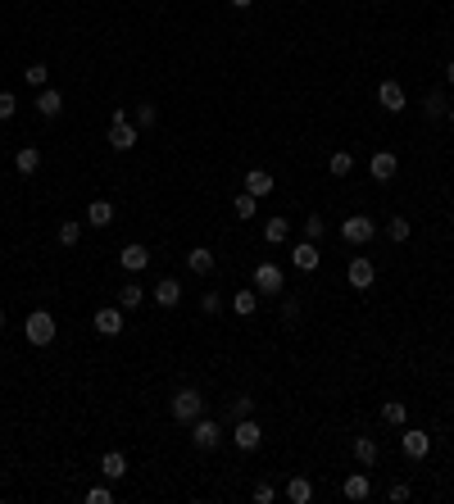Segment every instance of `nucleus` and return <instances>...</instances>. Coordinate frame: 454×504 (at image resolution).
I'll use <instances>...</instances> for the list:
<instances>
[{
    "mask_svg": "<svg viewBox=\"0 0 454 504\" xmlns=\"http://www.w3.org/2000/svg\"><path fill=\"white\" fill-rule=\"evenodd\" d=\"M168 413H173L178 423H196L200 413H205V395H200L196 386H182V391L168 400Z\"/></svg>",
    "mask_w": 454,
    "mask_h": 504,
    "instance_id": "nucleus-1",
    "label": "nucleus"
},
{
    "mask_svg": "<svg viewBox=\"0 0 454 504\" xmlns=\"http://www.w3.org/2000/svg\"><path fill=\"white\" fill-rule=\"evenodd\" d=\"M191 445H196V450H218V445H223V423L200 413V418L191 423Z\"/></svg>",
    "mask_w": 454,
    "mask_h": 504,
    "instance_id": "nucleus-2",
    "label": "nucleus"
},
{
    "mask_svg": "<svg viewBox=\"0 0 454 504\" xmlns=\"http://www.w3.org/2000/svg\"><path fill=\"white\" fill-rule=\"evenodd\" d=\"M23 336L32 345H51L55 341V318L46 314V309H32V314H27V323H23Z\"/></svg>",
    "mask_w": 454,
    "mask_h": 504,
    "instance_id": "nucleus-3",
    "label": "nucleus"
},
{
    "mask_svg": "<svg viewBox=\"0 0 454 504\" xmlns=\"http://www.w3.org/2000/svg\"><path fill=\"white\" fill-rule=\"evenodd\" d=\"M232 441H236V450H259L264 445V427H259L255 418H236V427H232Z\"/></svg>",
    "mask_w": 454,
    "mask_h": 504,
    "instance_id": "nucleus-4",
    "label": "nucleus"
},
{
    "mask_svg": "<svg viewBox=\"0 0 454 504\" xmlns=\"http://www.w3.org/2000/svg\"><path fill=\"white\" fill-rule=\"evenodd\" d=\"M91 327H95L100 336H119L123 327H128V323H123V305H105V309H95Z\"/></svg>",
    "mask_w": 454,
    "mask_h": 504,
    "instance_id": "nucleus-5",
    "label": "nucleus"
},
{
    "mask_svg": "<svg viewBox=\"0 0 454 504\" xmlns=\"http://www.w3.org/2000/svg\"><path fill=\"white\" fill-rule=\"evenodd\" d=\"M378 105H382L386 114H400L404 105H409V95H404V86L395 82V77H386V82L378 86Z\"/></svg>",
    "mask_w": 454,
    "mask_h": 504,
    "instance_id": "nucleus-6",
    "label": "nucleus"
},
{
    "mask_svg": "<svg viewBox=\"0 0 454 504\" xmlns=\"http://www.w3.org/2000/svg\"><path fill=\"white\" fill-rule=\"evenodd\" d=\"M373 232H378V227H373V218H363V214H354V218L341 223V237L350 241V246H368Z\"/></svg>",
    "mask_w": 454,
    "mask_h": 504,
    "instance_id": "nucleus-7",
    "label": "nucleus"
},
{
    "mask_svg": "<svg viewBox=\"0 0 454 504\" xmlns=\"http://www.w3.org/2000/svg\"><path fill=\"white\" fill-rule=\"evenodd\" d=\"M345 277H350V286H354V291H368V286H373V277H378V268H373V259H368V255H354V259H350V268H345Z\"/></svg>",
    "mask_w": 454,
    "mask_h": 504,
    "instance_id": "nucleus-8",
    "label": "nucleus"
},
{
    "mask_svg": "<svg viewBox=\"0 0 454 504\" xmlns=\"http://www.w3.org/2000/svg\"><path fill=\"white\" fill-rule=\"evenodd\" d=\"M255 286L264 291V296H277V291L286 286L282 268H277V264H268V259H264V264H255Z\"/></svg>",
    "mask_w": 454,
    "mask_h": 504,
    "instance_id": "nucleus-9",
    "label": "nucleus"
},
{
    "mask_svg": "<svg viewBox=\"0 0 454 504\" xmlns=\"http://www.w3.org/2000/svg\"><path fill=\"white\" fill-rule=\"evenodd\" d=\"M368 173H373V182H395V173H400V159H395L391 150H378L368 159Z\"/></svg>",
    "mask_w": 454,
    "mask_h": 504,
    "instance_id": "nucleus-10",
    "label": "nucleus"
},
{
    "mask_svg": "<svg viewBox=\"0 0 454 504\" xmlns=\"http://www.w3.org/2000/svg\"><path fill=\"white\" fill-rule=\"evenodd\" d=\"M400 450H404V459H427L432 436H427V432H418V427H409V432L400 436Z\"/></svg>",
    "mask_w": 454,
    "mask_h": 504,
    "instance_id": "nucleus-11",
    "label": "nucleus"
},
{
    "mask_svg": "<svg viewBox=\"0 0 454 504\" xmlns=\"http://www.w3.org/2000/svg\"><path fill=\"white\" fill-rule=\"evenodd\" d=\"M291 264L300 268V273H314V268L323 264V255H318V241H300V246H291Z\"/></svg>",
    "mask_w": 454,
    "mask_h": 504,
    "instance_id": "nucleus-12",
    "label": "nucleus"
},
{
    "mask_svg": "<svg viewBox=\"0 0 454 504\" xmlns=\"http://www.w3.org/2000/svg\"><path fill=\"white\" fill-rule=\"evenodd\" d=\"M119 264L128 268V273H141V268L150 264V250L141 246V241H132V246H123V250H119Z\"/></svg>",
    "mask_w": 454,
    "mask_h": 504,
    "instance_id": "nucleus-13",
    "label": "nucleus"
},
{
    "mask_svg": "<svg viewBox=\"0 0 454 504\" xmlns=\"http://www.w3.org/2000/svg\"><path fill=\"white\" fill-rule=\"evenodd\" d=\"M182 300V282L178 277H159V282H154V305L159 309H173Z\"/></svg>",
    "mask_w": 454,
    "mask_h": 504,
    "instance_id": "nucleus-14",
    "label": "nucleus"
},
{
    "mask_svg": "<svg viewBox=\"0 0 454 504\" xmlns=\"http://www.w3.org/2000/svg\"><path fill=\"white\" fill-rule=\"evenodd\" d=\"M341 496L350 500V504H363V500L373 496V482L363 477V472H350V477H345V486H341Z\"/></svg>",
    "mask_w": 454,
    "mask_h": 504,
    "instance_id": "nucleus-15",
    "label": "nucleus"
},
{
    "mask_svg": "<svg viewBox=\"0 0 454 504\" xmlns=\"http://www.w3.org/2000/svg\"><path fill=\"white\" fill-rule=\"evenodd\" d=\"M36 110H41V119H60L64 114V95L55 91V86H41V91H36Z\"/></svg>",
    "mask_w": 454,
    "mask_h": 504,
    "instance_id": "nucleus-16",
    "label": "nucleus"
},
{
    "mask_svg": "<svg viewBox=\"0 0 454 504\" xmlns=\"http://www.w3.org/2000/svg\"><path fill=\"white\" fill-rule=\"evenodd\" d=\"M241 182H246V191H250V196H255V200L273 196V173H264V168H250V173H246V178H241Z\"/></svg>",
    "mask_w": 454,
    "mask_h": 504,
    "instance_id": "nucleus-17",
    "label": "nucleus"
},
{
    "mask_svg": "<svg viewBox=\"0 0 454 504\" xmlns=\"http://www.w3.org/2000/svg\"><path fill=\"white\" fill-rule=\"evenodd\" d=\"M100 477H105V482H123V477H128V459H123L119 450H109V454L100 459Z\"/></svg>",
    "mask_w": 454,
    "mask_h": 504,
    "instance_id": "nucleus-18",
    "label": "nucleus"
},
{
    "mask_svg": "<svg viewBox=\"0 0 454 504\" xmlns=\"http://www.w3.org/2000/svg\"><path fill=\"white\" fill-rule=\"evenodd\" d=\"M187 268H191V273H200V277H209V273H214V250H209V246H196V250L187 255Z\"/></svg>",
    "mask_w": 454,
    "mask_h": 504,
    "instance_id": "nucleus-19",
    "label": "nucleus"
},
{
    "mask_svg": "<svg viewBox=\"0 0 454 504\" xmlns=\"http://www.w3.org/2000/svg\"><path fill=\"white\" fill-rule=\"evenodd\" d=\"M14 168L23 173V178H32V173L41 168V150H36V145H23V150L14 154Z\"/></svg>",
    "mask_w": 454,
    "mask_h": 504,
    "instance_id": "nucleus-20",
    "label": "nucleus"
},
{
    "mask_svg": "<svg viewBox=\"0 0 454 504\" xmlns=\"http://www.w3.org/2000/svg\"><path fill=\"white\" fill-rule=\"evenodd\" d=\"M86 223H91V227H109L114 223V205L109 200H91V205H86Z\"/></svg>",
    "mask_w": 454,
    "mask_h": 504,
    "instance_id": "nucleus-21",
    "label": "nucleus"
},
{
    "mask_svg": "<svg viewBox=\"0 0 454 504\" xmlns=\"http://www.w3.org/2000/svg\"><path fill=\"white\" fill-rule=\"evenodd\" d=\"M286 500H291V504H309V500H314V482H309V477H291V482H286Z\"/></svg>",
    "mask_w": 454,
    "mask_h": 504,
    "instance_id": "nucleus-22",
    "label": "nucleus"
},
{
    "mask_svg": "<svg viewBox=\"0 0 454 504\" xmlns=\"http://www.w3.org/2000/svg\"><path fill=\"white\" fill-rule=\"evenodd\" d=\"M378 454H382V445L373 436H354V459L359 463H378Z\"/></svg>",
    "mask_w": 454,
    "mask_h": 504,
    "instance_id": "nucleus-23",
    "label": "nucleus"
},
{
    "mask_svg": "<svg viewBox=\"0 0 454 504\" xmlns=\"http://www.w3.org/2000/svg\"><path fill=\"white\" fill-rule=\"evenodd\" d=\"M286 237H291V223H286V218H268L264 223V241H268V246H282Z\"/></svg>",
    "mask_w": 454,
    "mask_h": 504,
    "instance_id": "nucleus-24",
    "label": "nucleus"
},
{
    "mask_svg": "<svg viewBox=\"0 0 454 504\" xmlns=\"http://www.w3.org/2000/svg\"><path fill=\"white\" fill-rule=\"evenodd\" d=\"M382 418L391 423V427H404V423H409V404H404V400H386L382 404Z\"/></svg>",
    "mask_w": 454,
    "mask_h": 504,
    "instance_id": "nucleus-25",
    "label": "nucleus"
},
{
    "mask_svg": "<svg viewBox=\"0 0 454 504\" xmlns=\"http://www.w3.org/2000/svg\"><path fill=\"white\" fill-rule=\"evenodd\" d=\"M119 305H123V309H141V305H146V286H141V282H128V286L119 291Z\"/></svg>",
    "mask_w": 454,
    "mask_h": 504,
    "instance_id": "nucleus-26",
    "label": "nucleus"
},
{
    "mask_svg": "<svg viewBox=\"0 0 454 504\" xmlns=\"http://www.w3.org/2000/svg\"><path fill=\"white\" fill-rule=\"evenodd\" d=\"M350 168H354V154L350 150H336L332 159H327V173H332V178H350Z\"/></svg>",
    "mask_w": 454,
    "mask_h": 504,
    "instance_id": "nucleus-27",
    "label": "nucleus"
},
{
    "mask_svg": "<svg viewBox=\"0 0 454 504\" xmlns=\"http://www.w3.org/2000/svg\"><path fill=\"white\" fill-rule=\"evenodd\" d=\"M232 214H236V218H255L259 214V200L250 196V191H241V196L232 200Z\"/></svg>",
    "mask_w": 454,
    "mask_h": 504,
    "instance_id": "nucleus-28",
    "label": "nucleus"
},
{
    "mask_svg": "<svg viewBox=\"0 0 454 504\" xmlns=\"http://www.w3.org/2000/svg\"><path fill=\"white\" fill-rule=\"evenodd\" d=\"M232 309H236L241 318H250L259 309V296H255V291H236V296H232Z\"/></svg>",
    "mask_w": 454,
    "mask_h": 504,
    "instance_id": "nucleus-29",
    "label": "nucleus"
},
{
    "mask_svg": "<svg viewBox=\"0 0 454 504\" xmlns=\"http://www.w3.org/2000/svg\"><path fill=\"white\" fill-rule=\"evenodd\" d=\"M232 418H255V400H250L246 391L232 395Z\"/></svg>",
    "mask_w": 454,
    "mask_h": 504,
    "instance_id": "nucleus-30",
    "label": "nucleus"
},
{
    "mask_svg": "<svg viewBox=\"0 0 454 504\" xmlns=\"http://www.w3.org/2000/svg\"><path fill=\"white\" fill-rule=\"evenodd\" d=\"M82 241V223L69 218V223H60V246H77Z\"/></svg>",
    "mask_w": 454,
    "mask_h": 504,
    "instance_id": "nucleus-31",
    "label": "nucleus"
},
{
    "mask_svg": "<svg viewBox=\"0 0 454 504\" xmlns=\"http://www.w3.org/2000/svg\"><path fill=\"white\" fill-rule=\"evenodd\" d=\"M46 77H51V73H46V64H27V69H23V82H27V86H36V91L46 86Z\"/></svg>",
    "mask_w": 454,
    "mask_h": 504,
    "instance_id": "nucleus-32",
    "label": "nucleus"
},
{
    "mask_svg": "<svg viewBox=\"0 0 454 504\" xmlns=\"http://www.w3.org/2000/svg\"><path fill=\"white\" fill-rule=\"evenodd\" d=\"M446 110H450V105L441 100V91H432L427 100H422V114H427V119H441V114H446Z\"/></svg>",
    "mask_w": 454,
    "mask_h": 504,
    "instance_id": "nucleus-33",
    "label": "nucleus"
},
{
    "mask_svg": "<svg viewBox=\"0 0 454 504\" xmlns=\"http://www.w3.org/2000/svg\"><path fill=\"white\" fill-rule=\"evenodd\" d=\"M137 128H154V123H159V110H154V105H137Z\"/></svg>",
    "mask_w": 454,
    "mask_h": 504,
    "instance_id": "nucleus-34",
    "label": "nucleus"
},
{
    "mask_svg": "<svg viewBox=\"0 0 454 504\" xmlns=\"http://www.w3.org/2000/svg\"><path fill=\"white\" fill-rule=\"evenodd\" d=\"M386 237L391 241H409V218H391L386 223Z\"/></svg>",
    "mask_w": 454,
    "mask_h": 504,
    "instance_id": "nucleus-35",
    "label": "nucleus"
},
{
    "mask_svg": "<svg viewBox=\"0 0 454 504\" xmlns=\"http://www.w3.org/2000/svg\"><path fill=\"white\" fill-rule=\"evenodd\" d=\"M323 232H327V223L318 218V214H309V218H305V241H318Z\"/></svg>",
    "mask_w": 454,
    "mask_h": 504,
    "instance_id": "nucleus-36",
    "label": "nucleus"
},
{
    "mask_svg": "<svg viewBox=\"0 0 454 504\" xmlns=\"http://www.w3.org/2000/svg\"><path fill=\"white\" fill-rule=\"evenodd\" d=\"M200 309H205V314H223V296H218V291H205V296H200Z\"/></svg>",
    "mask_w": 454,
    "mask_h": 504,
    "instance_id": "nucleus-37",
    "label": "nucleus"
},
{
    "mask_svg": "<svg viewBox=\"0 0 454 504\" xmlns=\"http://www.w3.org/2000/svg\"><path fill=\"white\" fill-rule=\"evenodd\" d=\"M14 110H18L14 91H0V123H5V119H14Z\"/></svg>",
    "mask_w": 454,
    "mask_h": 504,
    "instance_id": "nucleus-38",
    "label": "nucleus"
},
{
    "mask_svg": "<svg viewBox=\"0 0 454 504\" xmlns=\"http://www.w3.org/2000/svg\"><path fill=\"white\" fill-rule=\"evenodd\" d=\"M82 500H86V504H109V500H114V491H109V486H91Z\"/></svg>",
    "mask_w": 454,
    "mask_h": 504,
    "instance_id": "nucleus-39",
    "label": "nucleus"
},
{
    "mask_svg": "<svg viewBox=\"0 0 454 504\" xmlns=\"http://www.w3.org/2000/svg\"><path fill=\"white\" fill-rule=\"evenodd\" d=\"M273 500H277V491L268 486V482H259L255 486V504H273Z\"/></svg>",
    "mask_w": 454,
    "mask_h": 504,
    "instance_id": "nucleus-40",
    "label": "nucleus"
},
{
    "mask_svg": "<svg viewBox=\"0 0 454 504\" xmlns=\"http://www.w3.org/2000/svg\"><path fill=\"white\" fill-rule=\"evenodd\" d=\"M386 500H395V504H404V500H409V482H395V486H391V491H386Z\"/></svg>",
    "mask_w": 454,
    "mask_h": 504,
    "instance_id": "nucleus-41",
    "label": "nucleus"
},
{
    "mask_svg": "<svg viewBox=\"0 0 454 504\" xmlns=\"http://www.w3.org/2000/svg\"><path fill=\"white\" fill-rule=\"evenodd\" d=\"M282 318H286V323H291V318H300V300H286V305H282Z\"/></svg>",
    "mask_w": 454,
    "mask_h": 504,
    "instance_id": "nucleus-42",
    "label": "nucleus"
},
{
    "mask_svg": "<svg viewBox=\"0 0 454 504\" xmlns=\"http://www.w3.org/2000/svg\"><path fill=\"white\" fill-rule=\"evenodd\" d=\"M227 5H236V9H250V5H255V0H227Z\"/></svg>",
    "mask_w": 454,
    "mask_h": 504,
    "instance_id": "nucleus-43",
    "label": "nucleus"
},
{
    "mask_svg": "<svg viewBox=\"0 0 454 504\" xmlns=\"http://www.w3.org/2000/svg\"><path fill=\"white\" fill-rule=\"evenodd\" d=\"M446 82H450V86H454V60H450V64H446Z\"/></svg>",
    "mask_w": 454,
    "mask_h": 504,
    "instance_id": "nucleus-44",
    "label": "nucleus"
},
{
    "mask_svg": "<svg viewBox=\"0 0 454 504\" xmlns=\"http://www.w3.org/2000/svg\"><path fill=\"white\" fill-rule=\"evenodd\" d=\"M446 114H450V123H454V105H450V110H446Z\"/></svg>",
    "mask_w": 454,
    "mask_h": 504,
    "instance_id": "nucleus-45",
    "label": "nucleus"
},
{
    "mask_svg": "<svg viewBox=\"0 0 454 504\" xmlns=\"http://www.w3.org/2000/svg\"><path fill=\"white\" fill-rule=\"evenodd\" d=\"M0 327H5V309H0Z\"/></svg>",
    "mask_w": 454,
    "mask_h": 504,
    "instance_id": "nucleus-46",
    "label": "nucleus"
}]
</instances>
